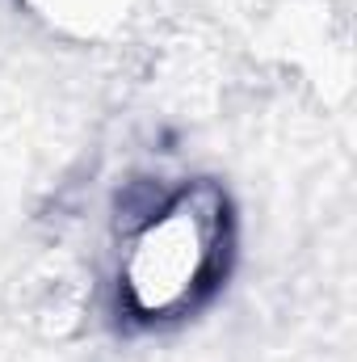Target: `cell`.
I'll return each mask as SVG.
<instances>
[{
    "label": "cell",
    "mask_w": 357,
    "mask_h": 362,
    "mask_svg": "<svg viewBox=\"0 0 357 362\" xmlns=\"http://www.w3.org/2000/svg\"><path fill=\"white\" fill-rule=\"evenodd\" d=\"M227 257V202L214 185L185 189L139 236L126 266V303L143 320L193 308Z\"/></svg>",
    "instance_id": "cell-1"
}]
</instances>
